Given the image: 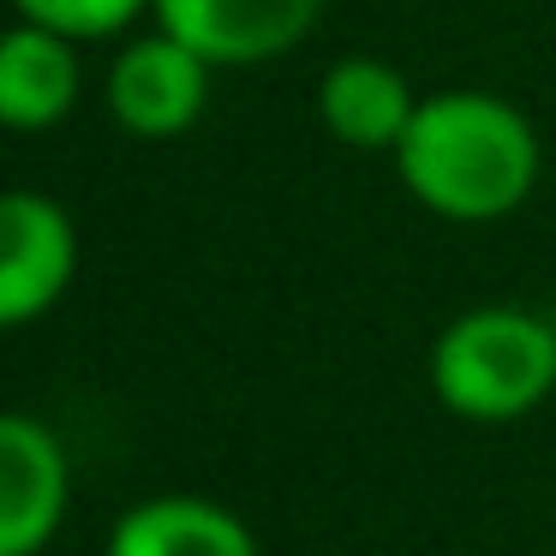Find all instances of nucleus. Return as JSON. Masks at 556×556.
<instances>
[{
	"mask_svg": "<svg viewBox=\"0 0 556 556\" xmlns=\"http://www.w3.org/2000/svg\"><path fill=\"white\" fill-rule=\"evenodd\" d=\"M401 180L448 222H496L527 204L539 180V138L527 114L484 90H443L413 109L395 144Z\"/></svg>",
	"mask_w": 556,
	"mask_h": 556,
	"instance_id": "nucleus-1",
	"label": "nucleus"
},
{
	"mask_svg": "<svg viewBox=\"0 0 556 556\" xmlns=\"http://www.w3.org/2000/svg\"><path fill=\"white\" fill-rule=\"evenodd\" d=\"M431 389L460 419H520L556 389V329L515 305L455 317L431 348Z\"/></svg>",
	"mask_w": 556,
	"mask_h": 556,
	"instance_id": "nucleus-2",
	"label": "nucleus"
},
{
	"mask_svg": "<svg viewBox=\"0 0 556 556\" xmlns=\"http://www.w3.org/2000/svg\"><path fill=\"white\" fill-rule=\"evenodd\" d=\"M78 269V233L54 198L0 192V329L42 317Z\"/></svg>",
	"mask_w": 556,
	"mask_h": 556,
	"instance_id": "nucleus-3",
	"label": "nucleus"
},
{
	"mask_svg": "<svg viewBox=\"0 0 556 556\" xmlns=\"http://www.w3.org/2000/svg\"><path fill=\"white\" fill-rule=\"evenodd\" d=\"M150 13L210 66H257L300 49L324 0H150Z\"/></svg>",
	"mask_w": 556,
	"mask_h": 556,
	"instance_id": "nucleus-4",
	"label": "nucleus"
},
{
	"mask_svg": "<svg viewBox=\"0 0 556 556\" xmlns=\"http://www.w3.org/2000/svg\"><path fill=\"white\" fill-rule=\"evenodd\" d=\"M210 73L216 66L204 54H192L180 37L156 30V37L121 49V61L109 73V114L132 138H180L210 102Z\"/></svg>",
	"mask_w": 556,
	"mask_h": 556,
	"instance_id": "nucleus-5",
	"label": "nucleus"
},
{
	"mask_svg": "<svg viewBox=\"0 0 556 556\" xmlns=\"http://www.w3.org/2000/svg\"><path fill=\"white\" fill-rule=\"evenodd\" d=\"M66 515V448L25 413H0V556H37Z\"/></svg>",
	"mask_w": 556,
	"mask_h": 556,
	"instance_id": "nucleus-6",
	"label": "nucleus"
},
{
	"mask_svg": "<svg viewBox=\"0 0 556 556\" xmlns=\"http://www.w3.org/2000/svg\"><path fill=\"white\" fill-rule=\"evenodd\" d=\"M78 102V54L73 37L18 18L0 30V126L7 132H49Z\"/></svg>",
	"mask_w": 556,
	"mask_h": 556,
	"instance_id": "nucleus-7",
	"label": "nucleus"
},
{
	"mask_svg": "<svg viewBox=\"0 0 556 556\" xmlns=\"http://www.w3.org/2000/svg\"><path fill=\"white\" fill-rule=\"evenodd\" d=\"M413 109V85L395 73L389 61H371V54H348L324 73L317 85V114L324 126L353 150H395L401 132H407Z\"/></svg>",
	"mask_w": 556,
	"mask_h": 556,
	"instance_id": "nucleus-8",
	"label": "nucleus"
},
{
	"mask_svg": "<svg viewBox=\"0 0 556 556\" xmlns=\"http://www.w3.org/2000/svg\"><path fill=\"white\" fill-rule=\"evenodd\" d=\"M109 556H257V539L210 496H150L121 515Z\"/></svg>",
	"mask_w": 556,
	"mask_h": 556,
	"instance_id": "nucleus-9",
	"label": "nucleus"
},
{
	"mask_svg": "<svg viewBox=\"0 0 556 556\" xmlns=\"http://www.w3.org/2000/svg\"><path fill=\"white\" fill-rule=\"evenodd\" d=\"M18 18L30 25H49L73 42H97V37H114L126 30L138 13H144L150 0H13Z\"/></svg>",
	"mask_w": 556,
	"mask_h": 556,
	"instance_id": "nucleus-10",
	"label": "nucleus"
}]
</instances>
